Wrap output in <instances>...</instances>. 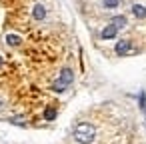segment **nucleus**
I'll list each match as a JSON object with an SVG mask.
<instances>
[{"instance_id": "2", "label": "nucleus", "mask_w": 146, "mask_h": 144, "mask_svg": "<svg viewBox=\"0 0 146 144\" xmlns=\"http://www.w3.org/2000/svg\"><path fill=\"white\" fill-rule=\"evenodd\" d=\"M72 80H74L72 70H70V68H62V70H60V76H58L56 82L52 84V90H54V92H64V90L72 84Z\"/></svg>"}, {"instance_id": "12", "label": "nucleus", "mask_w": 146, "mask_h": 144, "mask_svg": "<svg viewBox=\"0 0 146 144\" xmlns=\"http://www.w3.org/2000/svg\"><path fill=\"white\" fill-rule=\"evenodd\" d=\"M0 106H2V100H0Z\"/></svg>"}, {"instance_id": "7", "label": "nucleus", "mask_w": 146, "mask_h": 144, "mask_svg": "<svg viewBox=\"0 0 146 144\" xmlns=\"http://www.w3.org/2000/svg\"><path fill=\"white\" fill-rule=\"evenodd\" d=\"M6 44L8 46H18L20 44V36L18 34H8L6 36Z\"/></svg>"}, {"instance_id": "4", "label": "nucleus", "mask_w": 146, "mask_h": 144, "mask_svg": "<svg viewBox=\"0 0 146 144\" xmlns=\"http://www.w3.org/2000/svg\"><path fill=\"white\" fill-rule=\"evenodd\" d=\"M116 34H118V28H116L114 24H108V26L102 30V38H104V40H110V38H114Z\"/></svg>"}, {"instance_id": "1", "label": "nucleus", "mask_w": 146, "mask_h": 144, "mask_svg": "<svg viewBox=\"0 0 146 144\" xmlns=\"http://www.w3.org/2000/svg\"><path fill=\"white\" fill-rule=\"evenodd\" d=\"M94 138H96V128L92 124H88V122L76 124V128H74V140L78 144H90V142H94Z\"/></svg>"}, {"instance_id": "3", "label": "nucleus", "mask_w": 146, "mask_h": 144, "mask_svg": "<svg viewBox=\"0 0 146 144\" xmlns=\"http://www.w3.org/2000/svg\"><path fill=\"white\" fill-rule=\"evenodd\" d=\"M116 54L118 56H126L130 50H132V44H130V40H120V42H116Z\"/></svg>"}, {"instance_id": "5", "label": "nucleus", "mask_w": 146, "mask_h": 144, "mask_svg": "<svg viewBox=\"0 0 146 144\" xmlns=\"http://www.w3.org/2000/svg\"><path fill=\"white\" fill-rule=\"evenodd\" d=\"M32 16H34V20H42V18L46 16V8H44L42 4H36L34 10H32Z\"/></svg>"}, {"instance_id": "10", "label": "nucleus", "mask_w": 146, "mask_h": 144, "mask_svg": "<svg viewBox=\"0 0 146 144\" xmlns=\"http://www.w3.org/2000/svg\"><path fill=\"white\" fill-rule=\"evenodd\" d=\"M104 8H116L118 4H120V0H104Z\"/></svg>"}, {"instance_id": "6", "label": "nucleus", "mask_w": 146, "mask_h": 144, "mask_svg": "<svg viewBox=\"0 0 146 144\" xmlns=\"http://www.w3.org/2000/svg\"><path fill=\"white\" fill-rule=\"evenodd\" d=\"M132 14H134L136 18H146V6L134 4V6H132Z\"/></svg>"}, {"instance_id": "11", "label": "nucleus", "mask_w": 146, "mask_h": 144, "mask_svg": "<svg viewBox=\"0 0 146 144\" xmlns=\"http://www.w3.org/2000/svg\"><path fill=\"white\" fill-rule=\"evenodd\" d=\"M2 64H4V60H2V56H0V68H2Z\"/></svg>"}, {"instance_id": "8", "label": "nucleus", "mask_w": 146, "mask_h": 144, "mask_svg": "<svg viewBox=\"0 0 146 144\" xmlns=\"http://www.w3.org/2000/svg\"><path fill=\"white\" fill-rule=\"evenodd\" d=\"M112 24H114L116 28H124V26H126V16H114V18H112Z\"/></svg>"}, {"instance_id": "9", "label": "nucleus", "mask_w": 146, "mask_h": 144, "mask_svg": "<svg viewBox=\"0 0 146 144\" xmlns=\"http://www.w3.org/2000/svg\"><path fill=\"white\" fill-rule=\"evenodd\" d=\"M44 118H46V120H54V118H56V110H54V108H46V110H44Z\"/></svg>"}]
</instances>
